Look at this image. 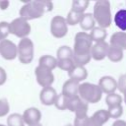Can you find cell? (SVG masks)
<instances>
[{
	"label": "cell",
	"mask_w": 126,
	"mask_h": 126,
	"mask_svg": "<svg viewBox=\"0 0 126 126\" xmlns=\"http://www.w3.org/2000/svg\"><path fill=\"white\" fill-rule=\"evenodd\" d=\"M93 41L90 37V34L86 32H79L75 35V41L73 46V61L76 66L85 67L92 57H91V48Z\"/></svg>",
	"instance_id": "obj_1"
},
{
	"label": "cell",
	"mask_w": 126,
	"mask_h": 126,
	"mask_svg": "<svg viewBox=\"0 0 126 126\" xmlns=\"http://www.w3.org/2000/svg\"><path fill=\"white\" fill-rule=\"evenodd\" d=\"M53 9V3L49 0H31L26 1L20 8V17L26 21H31L42 17L46 12H50Z\"/></svg>",
	"instance_id": "obj_2"
},
{
	"label": "cell",
	"mask_w": 126,
	"mask_h": 126,
	"mask_svg": "<svg viewBox=\"0 0 126 126\" xmlns=\"http://www.w3.org/2000/svg\"><path fill=\"white\" fill-rule=\"evenodd\" d=\"M93 17L94 19V22L98 25V27L102 29H106L110 27L112 23V16H111L109 1L107 0L96 1L94 6Z\"/></svg>",
	"instance_id": "obj_3"
},
{
	"label": "cell",
	"mask_w": 126,
	"mask_h": 126,
	"mask_svg": "<svg viewBox=\"0 0 126 126\" xmlns=\"http://www.w3.org/2000/svg\"><path fill=\"white\" fill-rule=\"evenodd\" d=\"M78 95L87 103H96L101 99L102 93L97 85L92 83H83L79 86Z\"/></svg>",
	"instance_id": "obj_4"
},
{
	"label": "cell",
	"mask_w": 126,
	"mask_h": 126,
	"mask_svg": "<svg viewBox=\"0 0 126 126\" xmlns=\"http://www.w3.org/2000/svg\"><path fill=\"white\" fill-rule=\"evenodd\" d=\"M17 50H18L17 57L19 58L21 63L30 64L32 61L34 55V45L31 38L25 37L20 39L17 45Z\"/></svg>",
	"instance_id": "obj_5"
},
{
	"label": "cell",
	"mask_w": 126,
	"mask_h": 126,
	"mask_svg": "<svg viewBox=\"0 0 126 126\" xmlns=\"http://www.w3.org/2000/svg\"><path fill=\"white\" fill-rule=\"evenodd\" d=\"M9 32L19 38L28 37L31 32V25L28 21L22 19L21 17L14 19L11 23H9Z\"/></svg>",
	"instance_id": "obj_6"
},
{
	"label": "cell",
	"mask_w": 126,
	"mask_h": 126,
	"mask_svg": "<svg viewBox=\"0 0 126 126\" xmlns=\"http://www.w3.org/2000/svg\"><path fill=\"white\" fill-rule=\"evenodd\" d=\"M50 32L55 38H62L68 32V25L65 18L62 16H55L50 22Z\"/></svg>",
	"instance_id": "obj_7"
},
{
	"label": "cell",
	"mask_w": 126,
	"mask_h": 126,
	"mask_svg": "<svg viewBox=\"0 0 126 126\" xmlns=\"http://www.w3.org/2000/svg\"><path fill=\"white\" fill-rule=\"evenodd\" d=\"M34 75L37 84L42 88L51 87L52 84L54 83V75L52 71L49 69L37 65L36 68L34 69Z\"/></svg>",
	"instance_id": "obj_8"
},
{
	"label": "cell",
	"mask_w": 126,
	"mask_h": 126,
	"mask_svg": "<svg viewBox=\"0 0 126 126\" xmlns=\"http://www.w3.org/2000/svg\"><path fill=\"white\" fill-rule=\"evenodd\" d=\"M0 55L6 60H13L18 55L17 45L10 39L0 41Z\"/></svg>",
	"instance_id": "obj_9"
},
{
	"label": "cell",
	"mask_w": 126,
	"mask_h": 126,
	"mask_svg": "<svg viewBox=\"0 0 126 126\" xmlns=\"http://www.w3.org/2000/svg\"><path fill=\"white\" fill-rule=\"evenodd\" d=\"M24 122L26 125L31 126L34 124H38L41 119V112L36 107H29L22 114Z\"/></svg>",
	"instance_id": "obj_10"
},
{
	"label": "cell",
	"mask_w": 126,
	"mask_h": 126,
	"mask_svg": "<svg viewBox=\"0 0 126 126\" xmlns=\"http://www.w3.org/2000/svg\"><path fill=\"white\" fill-rule=\"evenodd\" d=\"M97 86L99 87L101 93L109 94L115 93L117 90V81L111 76H103L99 79Z\"/></svg>",
	"instance_id": "obj_11"
},
{
	"label": "cell",
	"mask_w": 126,
	"mask_h": 126,
	"mask_svg": "<svg viewBox=\"0 0 126 126\" xmlns=\"http://www.w3.org/2000/svg\"><path fill=\"white\" fill-rule=\"evenodd\" d=\"M109 44L105 41H100V42H95L94 44L92 45L91 48V57L96 61H100L106 57L107 49H108Z\"/></svg>",
	"instance_id": "obj_12"
},
{
	"label": "cell",
	"mask_w": 126,
	"mask_h": 126,
	"mask_svg": "<svg viewBox=\"0 0 126 126\" xmlns=\"http://www.w3.org/2000/svg\"><path fill=\"white\" fill-rule=\"evenodd\" d=\"M57 94H58L53 87L42 88L40 93H39L40 102L44 105H52V104H54V101H55Z\"/></svg>",
	"instance_id": "obj_13"
},
{
	"label": "cell",
	"mask_w": 126,
	"mask_h": 126,
	"mask_svg": "<svg viewBox=\"0 0 126 126\" xmlns=\"http://www.w3.org/2000/svg\"><path fill=\"white\" fill-rule=\"evenodd\" d=\"M109 119L108 113L104 109H99L88 118L87 126H102Z\"/></svg>",
	"instance_id": "obj_14"
},
{
	"label": "cell",
	"mask_w": 126,
	"mask_h": 126,
	"mask_svg": "<svg viewBox=\"0 0 126 126\" xmlns=\"http://www.w3.org/2000/svg\"><path fill=\"white\" fill-rule=\"evenodd\" d=\"M79 86H80V84H79L78 82L69 79L68 81H66V82L63 84L61 94H64L65 96H67L68 98H69V97L76 96V95H78Z\"/></svg>",
	"instance_id": "obj_15"
},
{
	"label": "cell",
	"mask_w": 126,
	"mask_h": 126,
	"mask_svg": "<svg viewBox=\"0 0 126 126\" xmlns=\"http://www.w3.org/2000/svg\"><path fill=\"white\" fill-rule=\"evenodd\" d=\"M68 76L70 77L71 80H74L78 83L84 81L87 79L88 77V71L85 67H82V66H74L73 69H71L69 72H68Z\"/></svg>",
	"instance_id": "obj_16"
},
{
	"label": "cell",
	"mask_w": 126,
	"mask_h": 126,
	"mask_svg": "<svg viewBox=\"0 0 126 126\" xmlns=\"http://www.w3.org/2000/svg\"><path fill=\"white\" fill-rule=\"evenodd\" d=\"M110 45L116 46L121 50H126V32H116L110 37Z\"/></svg>",
	"instance_id": "obj_17"
},
{
	"label": "cell",
	"mask_w": 126,
	"mask_h": 126,
	"mask_svg": "<svg viewBox=\"0 0 126 126\" xmlns=\"http://www.w3.org/2000/svg\"><path fill=\"white\" fill-rule=\"evenodd\" d=\"M92 41L94 42H100V41H105L104 39L106 38L107 32L105 29H102L100 27H94V29L91 30V32L89 33Z\"/></svg>",
	"instance_id": "obj_18"
},
{
	"label": "cell",
	"mask_w": 126,
	"mask_h": 126,
	"mask_svg": "<svg viewBox=\"0 0 126 126\" xmlns=\"http://www.w3.org/2000/svg\"><path fill=\"white\" fill-rule=\"evenodd\" d=\"M38 66L52 71L57 67V59L52 55H42L38 60Z\"/></svg>",
	"instance_id": "obj_19"
},
{
	"label": "cell",
	"mask_w": 126,
	"mask_h": 126,
	"mask_svg": "<svg viewBox=\"0 0 126 126\" xmlns=\"http://www.w3.org/2000/svg\"><path fill=\"white\" fill-rule=\"evenodd\" d=\"M79 24L84 31H91L95 27V22L92 13H84Z\"/></svg>",
	"instance_id": "obj_20"
},
{
	"label": "cell",
	"mask_w": 126,
	"mask_h": 126,
	"mask_svg": "<svg viewBox=\"0 0 126 126\" xmlns=\"http://www.w3.org/2000/svg\"><path fill=\"white\" fill-rule=\"evenodd\" d=\"M106 57L111 62H119L123 58V50H121L120 48H118L116 46L109 45L108 46V49H107Z\"/></svg>",
	"instance_id": "obj_21"
},
{
	"label": "cell",
	"mask_w": 126,
	"mask_h": 126,
	"mask_svg": "<svg viewBox=\"0 0 126 126\" xmlns=\"http://www.w3.org/2000/svg\"><path fill=\"white\" fill-rule=\"evenodd\" d=\"M114 24L121 31H126V9H120L115 13Z\"/></svg>",
	"instance_id": "obj_22"
},
{
	"label": "cell",
	"mask_w": 126,
	"mask_h": 126,
	"mask_svg": "<svg viewBox=\"0 0 126 126\" xmlns=\"http://www.w3.org/2000/svg\"><path fill=\"white\" fill-rule=\"evenodd\" d=\"M25 122L22 114L20 113H12L7 118V126H25Z\"/></svg>",
	"instance_id": "obj_23"
},
{
	"label": "cell",
	"mask_w": 126,
	"mask_h": 126,
	"mask_svg": "<svg viewBox=\"0 0 126 126\" xmlns=\"http://www.w3.org/2000/svg\"><path fill=\"white\" fill-rule=\"evenodd\" d=\"M73 57V50L68 45H62L57 49L56 52V59H66V58H72Z\"/></svg>",
	"instance_id": "obj_24"
},
{
	"label": "cell",
	"mask_w": 126,
	"mask_h": 126,
	"mask_svg": "<svg viewBox=\"0 0 126 126\" xmlns=\"http://www.w3.org/2000/svg\"><path fill=\"white\" fill-rule=\"evenodd\" d=\"M122 96L116 93L113 94H109L106 95L105 97V103L108 107H112V106H117V105H121L122 103Z\"/></svg>",
	"instance_id": "obj_25"
},
{
	"label": "cell",
	"mask_w": 126,
	"mask_h": 126,
	"mask_svg": "<svg viewBox=\"0 0 126 126\" xmlns=\"http://www.w3.org/2000/svg\"><path fill=\"white\" fill-rule=\"evenodd\" d=\"M82 16H83L82 13H79V12H76V11H73V10H70L69 13H68V15H67V18L65 19L67 25L75 26V25L79 24L80 21H81V19H82Z\"/></svg>",
	"instance_id": "obj_26"
},
{
	"label": "cell",
	"mask_w": 126,
	"mask_h": 126,
	"mask_svg": "<svg viewBox=\"0 0 126 126\" xmlns=\"http://www.w3.org/2000/svg\"><path fill=\"white\" fill-rule=\"evenodd\" d=\"M89 4H90V2L88 0H74L72 2V9L71 10L84 14V12L88 8Z\"/></svg>",
	"instance_id": "obj_27"
},
{
	"label": "cell",
	"mask_w": 126,
	"mask_h": 126,
	"mask_svg": "<svg viewBox=\"0 0 126 126\" xmlns=\"http://www.w3.org/2000/svg\"><path fill=\"white\" fill-rule=\"evenodd\" d=\"M88 109H89L88 103L82 100L80 102V104L78 105V107L74 111L75 118H84V117H87L88 116Z\"/></svg>",
	"instance_id": "obj_28"
},
{
	"label": "cell",
	"mask_w": 126,
	"mask_h": 126,
	"mask_svg": "<svg viewBox=\"0 0 126 126\" xmlns=\"http://www.w3.org/2000/svg\"><path fill=\"white\" fill-rule=\"evenodd\" d=\"M75 66L74 61L72 58H66V59H60L57 60V67L63 71H70Z\"/></svg>",
	"instance_id": "obj_29"
},
{
	"label": "cell",
	"mask_w": 126,
	"mask_h": 126,
	"mask_svg": "<svg viewBox=\"0 0 126 126\" xmlns=\"http://www.w3.org/2000/svg\"><path fill=\"white\" fill-rule=\"evenodd\" d=\"M67 104H68V97L65 96L62 94H57L55 101H54V105L57 109L59 110H66L67 109Z\"/></svg>",
	"instance_id": "obj_30"
},
{
	"label": "cell",
	"mask_w": 126,
	"mask_h": 126,
	"mask_svg": "<svg viewBox=\"0 0 126 126\" xmlns=\"http://www.w3.org/2000/svg\"><path fill=\"white\" fill-rule=\"evenodd\" d=\"M106 111L108 113L109 118L117 119V118H119L123 114V107H122V105L112 106V107H108V109Z\"/></svg>",
	"instance_id": "obj_31"
},
{
	"label": "cell",
	"mask_w": 126,
	"mask_h": 126,
	"mask_svg": "<svg viewBox=\"0 0 126 126\" xmlns=\"http://www.w3.org/2000/svg\"><path fill=\"white\" fill-rule=\"evenodd\" d=\"M117 89L120 91V93L123 94V98L124 99V102L126 103V73L125 74H122L119 79H118V82H117Z\"/></svg>",
	"instance_id": "obj_32"
},
{
	"label": "cell",
	"mask_w": 126,
	"mask_h": 126,
	"mask_svg": "<svg viewBox=\"0 0 126 126\" xmlns=\"http://www.w3.org/2000/svg\"><path fill=\"white\" fill-rule=\"evenodd\" d=\"M10 34L9 32V23L6 21L0 22V41L7 39V36Z\"/></svg>",
	"instance_id": "obj_33"
},
{
	"label": "cell",
	"mask_w": 126,
	"mask_h": 126,
	"mask_svg": "<svg viewBox=\"0 0 126 126\" xmlns=\"http://www.w3.org/2000/svg\"><path fill=\"white\" fill-rule=\"evenodd\" d=\"M82 101V99L80 98L79 95L73 96V97H69L68 98V104H67V109L74 112L75 109L78 107V105L80 104V102Z\"/></svg>",
	"instance_id": "obj_34"
},
{
	"label": "cell",
	"mask_w": 126,
	"mask_h": 126,
	"mask_svg": "<svg viewBox=\"0 0 126 126\" xmlns=\"http://www.w3.org/2000/svg\"><path fill=\"white\" fill-rule=\"evenodd\" d=\"M10 111V104L7 98H0V117L6 116Z\"/></svg>",
	"instance_id": "obj_35"
},
{
	"label": "cell",
	"mask_w": 126,
	"mask_h": 126,
	"mask_svg": "<svg viewBox=\"0 0 126 126\" xmlns=\"http://www.w3.org/2000/svg\"><path fill=\"white\" fill-rule=\"evenodd\" d=\"M88 118H89V116L84 117V118H75L73 126H87Z\"/></svg>",
	"instance_id": "obj_36"
},
{
	"label": "cell",
	"mask_w": 126,
	"mask_h": 126,
	"mask_svg": "<svg viewBox=\"0 0 126 126\" xmlns=\"http://www.w3.org/2000/svg\"><path fill=\"white\" fill-rule=\"evenodd\" d=\"M6 80H7V73L5 69L0 66V86L4 85L6 83Z\"/></svg>",
	"instance_id": "obj_37"
},
{
	"label": "cell",
	"mask_w": 126,
	"mask_h": 126,
	"mask_svg": "<svg viewBox=\"0 0 126 126\" xmlns=\"http://www.w3.org/2000/svg\"><path fill=\"white\" fill-rule=\"evenodd\" d=\"M10 5V2L8 0H0V9L1 10H6Z\"/></svg>",
	"instance_id": "obj_38"
},
{
	"label": "cell",
	"mask_w": 126,
	"mask_h": 126,
	"mask_svg": "<svg viewBox=\"0 0 126 126\" xmlns=\"http://www.w3.org/2000/svg\"><path fill=\"white\" fill-rule=\"evenodd\" d=\"M112 126H126V121L121 120V119H117L113 122Z\"/></svg>",
	"instance_id": "obj_39"
},
{
	"label": "cell",
	"mask_w": 126,
	"mask_h": 126,
	"mask_svg": "<svg viewBox=\"0 0 126 126\" xmlns=\"http://www.w3.org/2000/svg\"><path fill=\"white\" fill-rule=\"evenodd\" d=\"M31 126H42L40 123H38V124H34V125H31Z\"/></svg>",
	"instance_id": "obj_40"
},
{
	"label": "cell",
	"mask_w": 126,
	"mask_h": 126,
	"mask_svg": "<svg viewBox=\"0 0 126 126\" xmlns=\"http://www.w3.org/2000/svg\"><path fill=\"white\" fill-rule=\"evenodd\" d=\"M65 126H73V125H71V124H67V125H65Z\"/></svg>",
	"instance_id": "obj_41"
},
{
	"label": "cell",
	"mask_w": 126,
	"mask_h": 126,
	"mask_svg": "<svg viewBox=\"0 0 126 126\" xmlns=\"http://www.w3.org/2000/svg\"><path fill=\"white\" fill-rule=\"evenodd\" d=\"M0 126H7V125H4V124H0Z\"/></svg>",
	"instance_id": "obj_42"
},
{
	"label": "cell",
	"mask_w": 126,
	"mask_h": 126,
	"mask_svg": "<svg viewBox=\"0 0 126 126\" xmlns=\"http://www.w3.org/2000/svg\"><path fill=\"white\" fill-rule=\"evenodd\" d=\"M125 5H126V2H125Z\"/></svg>",
	"instance_id": "obj_43"
}]
</instances>
